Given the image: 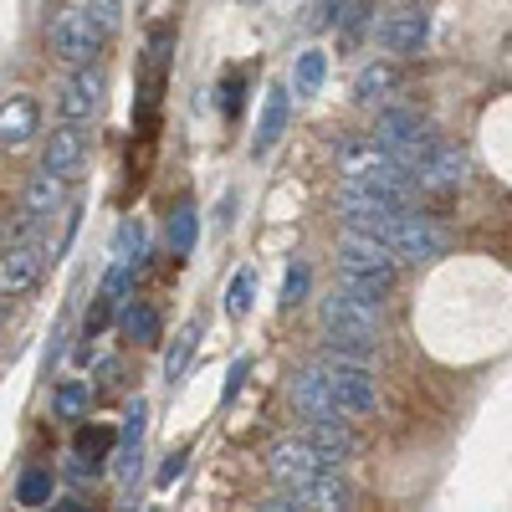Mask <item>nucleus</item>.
Masks as SVG:
<instances>
[{
	"instance_id": "nucleus-26",
	"label": "nucleus",
	"mask_w": 512,
	"mask_h": 512,
	"mask_svg": "<svg viewBox=\"0 0 512 512\" xmlns=\"http://www.w3.org/2000/svg\"><path fill=\"white\" fill-rule=\"evenodd\" d=\"M108 451H113V431H108V425H82V431H77V461H93V472L108 461Z\"/></svg>"
},
{
	"instance_id": "nucleus-11",
	"label": "nucleus",
	"mask_w": 512,
	"mask_h": 512,
	"mask_svg": "<svg viewBox=\"0 0 512 512\" xmlns=\"http://www.w3.org/2000/svg\"><path fill=\"white\" fill-rule=\"evenodd\" d=\"M379 47L384 52H400V57H415L420 47H425V36H431V16H425L420 6H405V11H395L390 21H379Z\"/></svg>"
},
{
	"instance_id": "nucleus-15",
	"label": "nucleus",
	"mask_w": 512,
	"mask_h": 512,
	"mask_svg": "<svg viewBox=\"0 0 512 512\" xmlns=\"http://www.w3.org/2000/svg\"><path fill=\"white\" fill-rule=\"evenodd\" d=\"M287 113H292V103H287V88H267L262 118H256V139H251V154H256V159H262V154H272V149H277V139H282V128H287Z\"/></svg>"
},
{
	"instance_id": "nucleus-12",
	"label": "nucleus",
	"mask_w": 512,
	"mask_h": 512,
	"mask_svg": "<svg viewBox=\"0 0 512 512\" xmlns=\"http://www.w3.org/2000/svg\"><path fill=\"white\" fill-rule=\"evenodd\" d=\"M415 180H420V190H431V195L461 190V180H466V154L451 149V144H436L431 154L415 164Z\"/></svg>"
},
{
	"instance_id": "nucleus-13",
	"label": "nucleus",
	"mask_w": 512,
	"mask_h": 512,
	"mask_svg": "<svg viewBox=\"0 0 512 512\" xmlns=\"http://www.w3.org/2000/svg\"><path fill=\"white\" fill-rule=\"evenodd\" d=\"M82 159H88V134H82L77 123H62L57 134L47 139V149H41V169L57 180H77Z\"/></svg>"
},
{
	"instance_id": "nucleus-33",
	"label": "nucleus",
	"mask_w": 512,
	"mask_h": 512,
	"mask_svg": "<svg viewBox=\"0 0 512 512\" xmlns=\"http://www.w3.org/2000/svg\"><path fill=\"white\" fill-rule=\"evenodd\" d=\"M118 6H123V0H93V6H88L103 36H113V31H118V21H123V11H118Z\"/></svg>"
},
{
	"instance_id": "nucleus-6",
	"label": "nucleus",
	"mask_w": 512,
	"mask_h": 512,
	"mask_svg": "<svg viewBox=\"0 0 512 512\" xmlns=\"http://www.w3.org/2000/svg\"><path fill=\"white\" fill-rule=\"evenodd\" d=\"M384 246H390L395 256H400V262H436V256H446V236L431 226V221H420V216H405V210H400V216L390 221V226H384V236H379Z\"/></svg>"
},
{
	"instance_id": "nucleus-7",
	"label": "nucleus",
	"mask_w": 512,
	"mask_h": 512,
	"mask_svg": "<svg viewBox=\"0 0 512 512\" xmlns=\"http://www.w3.org/2000/svg\"><path fill=\"white\" fill-rule=\"evenodd\" d=\"M103 31H98V21H93V11H67L57 26H52V52L62 57V62H72V67H88L98 52H103Z\"/></svg>"
},
{
	"instance_id": "nucleus-36",
	"label": "nucleus",
	"mask_w": 512,
	"mask_h": 512,
	"mask_svg": "<svg viewBox=\"0 0 512 512\" xmlns=\"http://www.w3.org/2000/svg\"><path fill=\"white\" fill-rule=\"evenodd\" d=\"M185 461H190L185 451H175V456H169V461H164V472H159V487H169V482H175V477L185 472Z\"/></svg>"
},
{
	"instance_id": "nucleus-21",
	"label": "nucleus",
	"mask_w": 512,
	"mask_h": 512,
	"mask_svg": "<svg viewBox=\"0 0 512 512\" xmlns=\"http://www.w3.org/2000/svg\"><path fill=\"white\" fill-rule=\"evenodd\" d=\"M62 210V180L57 175H31V185H26V216L31 221H47V216H57Z\"/></svg>"
},
{
	"instance_id": "nucleus-20",
	"label": "nucleus",
	"mask_w": 512,
	"mask_h": 512,
	"mask_svg": "<svg viewBox=\"0 0 512 512\" xmlns=\"http://www.w3.org/2000/svg\"><path fill=\"white\" fill-rule=\"evenodd\" d=\"M292 497H297V507H349V487L344 482H338V472H328V477H318V482H308V487H287Z\"/></svg>"
},
{
	"instance_id": "nucleus-25",
	"label": "nucleus",
	"mask_w": 512,
	"mask_h": 512,
	"mask_svg": "<svg viewBox=\"0 0 512 512\" xmlns=\"http://www.w3.org/2000/svg\"><path fill=\"white\" fill-rule=\"evenodd\" d=\"M195 205L190 200H180L175 205V216H169V251H175V256H190L195 251Z\"/></svg>"
},
{
	"instance_id": "nucleus-31",
	"label": "nucleus",
	"mask_w": 512,
	"mask_h": 512,
	"mask_svg": "<svg viewBox=\"0 0 512 512\" xmlns=\"http://www.w3.org/2000/svg\"><path fill=\"white\" fill-rule=\"evenodd\" d=\"M308 287H313V272H308L303 262H292L287 277H282V297H277V303H282V308H297V303L308 297Z\"/></svg>"
},
{
	"instance_id": "nucleus-35",
	"label": "nucleus",
	"mask_w": 512,
	"mask_h": 512,
	"mask_svg": "<svg viewBox=\"0 0 512 512\" xmlns=\"http://www.w3.org/2000/svg\"><path fill=\"white\" fill-rule=\"evenodd\" d=\"M354 11H359V0H323V21H333V26L349 21Z\"/></svg>"
},
{
	"instance_id": "nucleus-2",
	"label": "nucleus",
	"mask_w": 512,
	"mask_h": 512,
	"mask_svg": "<svg viewBox=\"0 0 512 512\" xmlns=\"http://www.w3.org/2000/svg\"><path fill=\"white\" fill-rule=\"evenodd\" d=\"M338 272H344L349 287H364V292H390L395 287V272H400V256L384 246L379 236H359L349 231L338 241Z\"/></svg>"
},
{
	"instance_id": "nucleus-14",
	"label": "nucleus",
	"mask_w": 512,
	"mask_h": 512,
	"mask_svg": "<svg viewBox=\"0 0 512 512\" xmlns=\"http://www.w3.org/2000/svg\"><path fill=\"white\" fill-rule=\"evenodd\" d=\"M292 400L308 410V420H333V415H344V410H338V400H333V390H328L323 364H313V369H303V374L292 379Z\"/></svg>"
},
{
	"instance_id": "nucleus-22",
	"label": "nucleus",
	"mask_w": 512,
	"mask_h": 512,
	"mask_svg": "<svg viewBox=\"0 0 512 512\" xmlns=\"http://www.w3.org/2000/svg\"><path fill=\"white\" fill-rule=\"evenodd\" d=\"M88 405H93V384L88 379H62L57 384V395H52L57 420H82V415H88Z\"/></svg>"
},
{
	"instance_id": "nucleus-4",
	"label": "nucleus",
	"mask_w": 512,
	"mask_h": 512,
	"mask_svg": "<svg viewBox=\"0 0 512 512\" xmlns=\"http://www.w3.org/2000/svg\"><path fill=\"white\" fill-rule=\"evenodd\" d=\"M318 364H323L328 390H333V400H338V410H344V415H369V410L379 405V390H374L369 364L344 359V354H323Z\"/></svg>"
},
{
	"instance_id": "nucleus-8",
	"label": "nucleus",
	"mask_w": 512,
	"mask_h": 512,
	"mask_svg": "<svg viewBox=\"0 0 512 512\" xmlns=\"http://www.w3.org/2000/svg\"><path fill=\"white\" fill-rule=\"evenodd\" d=\"M384 318V297L364 292V287H338L333 297H323V333L328 328H379Z\"/></svg>"
},
{
	"instance_id": "nucleus-1",
	"label": "nucleus",
	"mask_w": 512,
	"mask_h": 512,
	"mask_svg": "<svg viewBox=\"0 0 512 512\" xmlns=\"http://www.w3.org/2000/svg\"><path fill=\"white\" fill-rule=\"evenodd\" d=\"M338 175H344V185H359V190H374L384 200L395 205H410L420 180L415 169L400 164L390 149H384L379 139H359V144H344V154H338Z\"/></svg>"
},
{
	"instance_id": "nucleus-34",
	"label": "nucleus",
	"mask_w": 512,
	"mask_h": 512,
	"mask_svg": "<svg viewBox=\"0 0 512 512\" xmlns=\"http://www.w3.org/2000/svg\"><path fill=\"white\" fill-rule=\"evenodd\" d=\"M221 113H226V118H236V113H241V77H236V72L221 82Z\"/></svg>"
},
{
	"instance_id": "nucleus-10",
	"label": "nucleus",
	"mask_w": 512,
	"mask_h": 512,
	"mask_svg": "<svg viewBox=\"0 0 512 512\" xmlns=\"http://www.w3.org/2000/svg\"><path fill=\"white\" fill-rule=\"evenodd\" d=\"M41 267H47V246H36V241L6 246V262H0V292H6V297L31 292L41 282Z\"/></svg>"
},
{
	"instance_id": "nucleus-16",
	"label": "nucleus",
	"mask_w": 512,
	"mask_h": 512,
	"mask_svg": "<svg viewBox=\"0 0 512 512\" xmlns=\"http://www.w3.org/2000/svg\"><path fill=\"white\" fill-rule=\"evenodd\" d=\"M344 420H349V415H333V420H313V425H308V441H313L328 461H349V456L359 451V436L349 431Z\"/></svg>"
},
{
	"instance_id": "nucleus-24",
	"label": "nucleus",
	"mask_w": 512,
	"mask_h": 512,
	"mask_svg": "<svg viewBox=\"0 0 512 512\" xmlns=\"http://www.w3.org/2000/svg\"><path fill=\"white\" fill-rule=\"evenodd\" d=\"M52 492H57V482H52L47 466H26L21 482H16V502H21V507H47Z\"/></svg>"
},
{
	"instance_id": "nucleus-30",
	"label": "nucleus",
	"mask_w": 512,
	"mask_h": 512,
	"mask_svg": "<svg viewBox=\"0 0 512 512\" xmlns=\"http://www.w3.org/2000/svg\"><path fill=\"white\" fill-rule=\"evenodd\" d=\"M113 256H118V262H134V267H139V256H144V226H139V221H123V226H118Z\"/></svg>"
},
{
	"instance_id": "nucleus-28",
	"label": "nucleus",
	"mask_w": 512,
	"mask_h": 512,
	"mask_svg": "<svg viewBox=\"0 0 512 512\" xmlns=\"http://www.w3.org/2000/svg\"><path fill=\"white\" fill-rule=\"evenodd\" d=\"M251 303H256V267H241V272L231 277V287H226V313H231V318H246Z\"/></svg>"
},
{
	"instance_id": "nucleus-32",
	"label": "nucleus",
	"mask_w": 512,
	"mask_h": 512,
	"mask_svg": "<svg viewBox=\"0 0 512 512\" xmlns=\"http://www.w3.org/2000/svg\"><path fill=\"white\" fill-rule=\"evenodd\" d=\"M144 420H149V400H134V405L123 410V431H118L123 451H139V441H144Z\"/></svg>"
},
{
	"instance_id": "nucleus-3",
	"label": "nucleus",
	"mask_w": 512,
	"mask_h": 512,
	"mask_svg": "<svg viewBox=\"0 0 512 512\" xmlns=\"http://www.w3.org/2000/svg\"><path fill=\"white\" fill-rule=\"evenodd\" d=\"M374 139L390 149L400 164L415 169L425 154L436 149V128H431V118H420V113H410V108H384L379 123H374Z\"/></svg>"
},
{
	"instance_id": "nucleus-17",
	"label": "nucleus",
	"mask_w": 512,
	"mask_h": 512,
	"mask_svg": "<svg viewBox=\"0 0 512 512\" xmlns=\"http://www.w3.org/2000/svg\"><path fill=\"white\" fill-rule=\"evenodd\" d=\"M41 128V108L31 98H11L6 113H0V139H6V149H21L31 144V134Z\"/></svg>"
},
{
	"instance_id": "nucleus-27",
	"label": "nucleus",
	"mask_w": 512,
	"mask_h": 512,
	"mask_svg": "<svg viewBox=\"0 0 512 512\" xmlns=\"http://www.w3.org/2000/svg\"><path fill=\"white\" fill-rule=\"evenodd\" d=\"M195 344H200V328H195V323H185V328H180V338H175V344H169V354H164V379H169V384H175V379L190 369Z\"/></svg>"
},
{
	"instance_id": "nucleus-18",
	"label": "nucleus",
	"mask_w": 512,
	"mask_h": 512,
	"mask_svg": "<svg viewBox=\"0 0 512 512\" xmlns=\"http://www.w3.org/2000/svg\"><path fill=\"white\" fill-rule=\"evenodd\" d=\"M328 354L374 364L379 359V338H374V328H328Z\"/></svg>"
},
{
	"instance_id": "nucleus-23",
	"label": "nucleus",
	"mask_w": 512,
	"mask_h": 512,
	"mask_svg": "<svg viewBox=\"0 0 512 512\" xmlns=\"http://www.w3.org/2000/svg\"><path fill=\"white\" fill-rule=\"evenodd\" d=\"M395 82H400V77H395L390 62H369V67L359 72V82H354V98H359V103H379V98L395 93Z\"/></svg>"
},
{
	"instance_id": "nucleus-19",
	"label": "nucleus",
	"mask_w": 512,
	"mask_h": 512,
	"mask_svg": "<svg viewBox=\"0 0 512 512\" xmlns=\"http://www.w3.org/2000/svg\"><path fill=\"white\" fill-rule=\"evenodd\" d=\"M118 333L128 338V344L149 349V344H159V313H154L149 303H128V308L118 313Z\"/></svg>"
},
{
	"instance_id": "nucleus-9",
	"label": "nucleus",
	"mask_w": 512,
	"mask_h": 512,
	"mask_svg": "<svg viewBox=\"0 0 512 512\" xmlns=\"http://www.w3.org/2000/svg\"><path fill=\"white\" fill-rule=\"evenodd\" d=\"M103 93H108V77L88 62V67H77L67 82H62V98H57V113L67 123H88L98 108H103Z\"/></svg>"
},
{
	"instance_id": "nucleus-29",
	"label": "nucleus",
	"mask_w": 512,
	"mask_h": 512,
	"mask_svg": "<svg viewBox=\"0 0 512 512\" xmlns=\"http://www.w3.org/2000/svg\"><path fill=\"white\" fill-rule=\"evenodd\" d=\"M323 77H328V57H323V52H303V57L292 62L297 93H318V88H323Z\"/></svg>"
},
{
	"instance_id": "nucleus-5",
	"label": "nucleus",
	"mask_w": 512,
	"mask_h": 512,
	"mask_svg": "<svg viewBox=\"0 0 512 512\" xmlns=\"http://www.w3.org/2000/svg\"><path fill=\"white\" fill-rule=\"evenodd\" d=\"M267 472H272L282 487H308V482H318V477L333 472V461H328L308 436H287V441H277V446L267 451Z\"/></svg>"
},
{
	"instance_id": "nucleus-37",
	"label": "nucleus",
	"mask_w": 512,
	"mask_h": 512,
	"mask_svg": "<svg viewBox=\"0 0 512 512\" xmlns=\"http://www.w3.org/2000/svg\"><path fill=\"white\" fill-rule=\"evenodd\" d=\"M241 6H256V0H241Z\"/></svg>"
}]
</instances>
